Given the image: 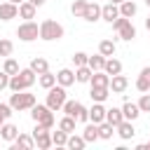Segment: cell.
Wrapping results in <instances>:
<instances>
[{
  "label": "cell",
  "instance_id": "cell-1",
  "mask_svg": "<svg viewBox=\"0 0 150 150\" xmlns=\"http://www.w3.org/2000/svg\"><path fill=\"white\" fill-rule=\"evenodd\" d=\"M35 103H38V101H35V94H30L28 89H23V91H14V94L9 96V105L14 108V112L30 110Z\"/></svg>",
  "mask_w": 150,
  "mask_h": 150
},
{
  "label": "cell",
  "instance_id": "cell-2",
  "mask_svg": "<svg viewBox=\"0 0 150 150\" xmlns=\"http://www.w3.org/2000/svg\"><path fill=\"white\" fill-rule=\"evenodd\" d=\"M63 26L59 23V21H54V19H45L42 23H40V40H47V42H52V40H61L63 38Z\"/></svg>",
  "mask_w": 150,
  "mask_h": 150
},
{
  "label": "cell",
  "instance_id": "cell-3",
  "mask_svg": "<svg viewBox=\"0 0 150 150\" xmlns=\"http://www.w3.org/2000/svg\"><path fill=\"white\" fill-rule=\"evenodd\" d=\"M30 117H33V122H38V124H42V127H47V129H52L54 127V110L45 103H35L33 108H30Z\"/></svg>",
  "mask_w": 150,
  "mask_h": 150
},
{
  "label": "cell",
  "instance_id": "cell-4",
  "mask_svg": "<svg viewBox=\"0 0 150 150\" xmlns=\"http://www.w3.org/2000/svg\"><path fill=\"white\" fill-rule=\"evenodd\" d=\"M66 101H68L66 87H61V84H54L52 89H47V105H49L54 112H56V110H61Z\"/></svg>",
  "mask_w": 150,
  "mask_h": 150
},
{
  "label": "cell",
  "instance_id": "cell-5",
  "mask_svg": "<svg viewBox=\"0 0 150 150\" xmlns=\"http://www.w3.org/2000/svg\"><path fill=\"white\" fill-rule=\"evenodd\" d=\"M16 38L23 40V42H33L40 38V26L35 21H23L19 28H16Z\"/></svg>",
  "mask_w": 150,
  "mask_h": 150
},
{
  "label": "cell",
  "instance_id": "cell-6",
  "mask_svg": "<svg viewBox=\"0 0 150 150\" xmlns=\"http://www.w3.org/2000/svg\"><path fill=\"white\" fill-rule=\"evenodd\" d=\"M33 138H35V145H38L40 150H47V148H52V145H54L49 129H47V127H42V124H38V122H35V129H33Z\"/></svg>",
  "mask_w": 150,
  "mask_h": 150
},
{
  "label": "cell",
  "instance_id": "cell-7",
  "mask_svg": "<svg viewBox=\"0 0 150 150\" xmlns=\"http://www.w3.org/2000/svg\"><path fill=\"white\" fill-rule=\"evenodd\" d=\"M16 16H19V5H14L9 0L0 2V21H12Z\"/></svg>",
  "mask_w": 150,
  "mask_h": 150
},
{
  "label": "cell",
  "instance_id": "cell-8",
  "mask_svg": "<svg viewBox=\"0 0 150 150\" xmlns=\"http://www.w3.org/2000/svg\"><path fill=\"white\" fill-rule=\"evenodd\" d=\"M115 131H117V136H120L122 141H129V138H134V136H136V129H134V122H131V120L120 122V124L115 127Z\"/></svg>",
  "mask_w": 150,
  "mask_h": 150
},
{
  "label": "cell",
  "instance_id": "cell-9",
  "mask_svg": "<svg viewBox=\"0 0 150 150\" xmlns=\"http://www.w3.org/2000/svg\"><path fill=\"white\" fill-rule=\"evenodd\" d=\"M117 16H120V5H115V2H105V5L101 7V19H105L108 23H112Z\"/></svg>",
  "mask_w": 150,
  "mask_h": 150
},
{
  "label": "cell",
  "instance_id": "cell-10",
  "mask_svg": "<svg viewBox=\"0 0 150 150\" xmlns=\"http://www.w3.org/2000/svg\"><path fill=\"white\" fill-rule=\"evenodd\" d=\"M56 84H61V87H70V84H75V70H70V68H61L59 73H56Z\"/></svg>",
  "mask_w": 150,
  "mask_h": 150
},
{
  "label": "cell",
  "instance_id": "cell-11",
  "mask_svg": "<svg viewBox=\"0 0 150 150\" xmlns=\"http://www.w3.org/2000/svg\"><path fill=\"white\" fill-rule=\"evenodd\" d=\"M127 87H129V80H127L122 73L110 77V91H112V94H124V91H127Z\"/></svg>",
  "mask_w": 150,
  "mask_h": 150
},
{
  "label": "cell",
  "instance_id": "cell-12",
  "mask_svg": "<svg viewBox=\"0 0 150 150\" xmlns=\"http://www.w3.org/2000/svg\"><path fill=\"white\" fill-rule=\"evenodd\" d=\"M105 110H108V108H103V103H96V101H94V105L89 108V122H94V124L105 122Z\"/></svg>",
  "mask_w": 150,
  "mask_h": 150
},
{
  "label": "cell",
  "instance_id": "cell-13",
  "mask_svg": "<svg viewBox=\"0 0 150 150\" xmlns=\"http://www.w3.org/2000/svg\"><path fill=\"white\" fill-rule=\"evenodd\" d=\"M19 136V129H16V124H12V122H5L2 127H0V138L2 141H7V143H14V138Z\"/></svg>",
  "mask_w": 150,
  "mask_h": 150
},
{
  "label": "cell",
  "instance_id": "cell-14",
  "mask_svg": "<svg viewBox=\"0 0 150 150\" xmlns=\"http://www.w3.org/2000/svg\"><path fill=\"white\" fill-rule=\"evenodd\" d=\"M35 12H38V7H35L33 2H28V0H23V2L19 5V16H21L23 21H33V19H35Z\"/></svg>",
  "mask_w": 150,
  "mask_h": 150
},
{
  "label": "cell",
  "instance_id": "cell-15",
  "mask_svg": "<svg viewBox=\"0 0 150 150\" xmlns=\"http://www.w3.org/2000/svg\"><path fill=\"white\" fill-rule=\"evenodd\" d=\"M82 19L89 21V23L98 21V19H101V5H98V2H87V9H84V16H82Z\"/></svg>",
  "mask_w": 150,
  "mask_h": 150
},
{
  "label": "cell",
  "instance_id": "cell-16",
  "mask_svg": "<svg viewBox=\"0 0 150 150\" xmlns=\"http://www.w3.org/2000/svg\"><path fill=\"white\" fill-rule=\"evenodd\" d=\"M89 84H91V87H110V75H108L105 70H96V73L91 75Z\"/></svg>",
  "mask_w": 150,
  "mask_h": 150
},
{
  "label": "cell",
  "instance_id": "cell-17",
  "mask_svg": "<svg viewBox=\"0 0 150 150\" xmlns=\"http://www.w3.org/2000/svg\"><path fill=\"white\" fill-rule=\"evenodd\" d=\"M103 70L112 77V75H120L122 73V61L120 59H112V56H108L105 59V66H103Z\"/></svg>",
  "mask_w": 150,
  "mask_h": 150
},
{
  "label": "cell",
  "instance_id": "cell-18",
  "mask_svg": "<svg viewBox=\"0 0 150 150\" xmlns=\"http://www.w3.org/2000/svg\"><path fill=\"white\" fill-rule=\"evenodd\" d=\"M122 112H124V120H138V115H141V108H138V103H131V101H127L124 105H122Z\"/></svg>",
  "mask_w": 150,
  "mask_h": 150
},
{
  "label": "cell",
  "instance_id": "cell-19",
  "mask_svg": "<svg viewBox=\"0 0 150 150\" xmlns=\"http://www.w3.org/2000/svg\"><path fill=\"white\" fill-rule=\"evenodd\" d=\"M105 122H110L112 127H117L120 122H124V112H122V108H108V110H105Z\"/></svg>",
  "mask_w": 150,
  "mask_h": 150
},
{
  "label": "cell",
  "instance_id": "cell-20",
  "mask_svg": "<svg viewBox=\"0 0 150 150\" xmlns=\"http://www.w3.org/2000/svg\"><path fill=\"white\" fill-rule=\"evenodd\" d=\"M14 148H23V150L35 148V138H33V134H30V136H28V134H19V136L14 138Z\"/></svg>",
  "mask_w": 150,
  "mask_h": 150
},
{
  "label": "cell",
  "instance_id": "cell-21",
  "mask_svg": "<svg viewBox=\"0 0 150 150\" xmlns=\"http://www.w3.org/2000/svg\"><path fill=\"white\" fill-rule=\"evenodd\" d=\"M115 49H117V45H115V40H110V38H105V40H101L98 42V52L108 59V56H115Z\"/></svg>",
  "mask_w": 150,
  "mask_h": 150
},
{
  "label": "cell",
  "instance_id": "cell-22",
  "mask_svg": "<svg viewBox=\"0 0 150 150\" xmlns=\"http://www.w3.org/2000/svg\"><path fill=\"white\" fill-rule=\"evenodd\" d=\"M89 96H91V101H96V103H103V101L110 96V87H91Z\"/></svg>",
  "mask_w": 150,
  "mask_h": 150
},
{
  "label": "cell",
  "instance_id": "cell-23",
  "mask_svg": "<svg viewBox=\"0 0 150 150\" xmlns=\"http://www.w3.org/2000/svg\"><path fill=\"white\" fill-rule=\"evenodd\" d=\"M91 75H94V70L89 68V63L87 66H80V68H75V82H89L91 80Z\"/></svg>",
  "mask_w": 150,
  "mask_h": 150
},
{
  "label": "cell",
  "instance_id": "cell-24",
  "mask_svg": "<svg viewBox=\"0 0 150 150\" xmlns=\"http://www.w3.org/2000/svg\"><path fill=\"white\" fill-rule=\"evenodd\" d=\"M136 12H138V7H136V2H134V0H124V2H120V14H122V16L131 19Z\"/></svg>",
  "mask_w": 150,
  "mask_h": 150
},
{
  "label": "cell",
  "instance_id": "cell-25",
  "mask_svg": "<svg viewBox=\"0 0 150 150\" xmlns=\"http://www.w3.org/2000/svg\"><path fill=\"white\" fill-rule=\"evenodd\" d=\"M75 124H77V120H75L73 115H63V117L59 120V129H63L66 134H73V131H75Z\"/></svg>",
  "mask_w": 150,
  "mask_h": 150
},
{
  "label": "cell",
  "instance_id": "cell-26",
  "mask_svg": "<svg viewBox=\"0 0 150 150\" xmlns=\"http://www.w3.org/2000/svg\"><path fill=\"white\" fill-rule=\"evenodd\" d=\"M82 136H84V141H87V143H94V141H98V124H94V122H89V124L84 127V131H82Z\"/></svg>",
  "mask_w": 150,
  "mask_h": 150
},
{
  "label": "cell",
  "instance_id": "cell-27",
  "mask_svg": "<svg viewBox=\"0 0 150 150\" xmlns=\"http://www.w3.org/2000/svg\"><path fill=\"white\" fill-rule=\"evenodd\" d=\"M84 145H87L84 136H75V131L68 134V143H66V148H70V150H82Z\"/></svg>",
  "mask_w": 150,
  "mask_h": 150
},
{
  "label": "cell",
  "instance_id": "cell-28",
  "mask_svg": "<svg viewBox=\"0 0 150 150\" xmlns=\"http://www.w3.org/2000/svg\"><path fill=\"white\" fill-rule=\"evenodd\" d=\"M117 35H120L122 40H127V42H129V40H134V38H136V28H134V23H131V21H127V23L117 30Z\"/></svg>",
  "mask_w": 150,
  "mask_h": 150
},
{
  "label": "cell",
  "instance_id": "cell-29",
  "mask_svg": "<svg viewBox=\"0 0 150 150\" xmlns=\"http://www.w3.org/2000/svg\"><path fill=\"white\" fill-rule=\"evenodd\" d=\"M30 68H33L38 75H42V73H47V70H49V61H47V59H42V56H35V59L30 61Z\"/></svg>",
  "mask_w": 150,
  "mask_h": 150
},
{
  "label": "cell",
  "instance_id": "cell-30",
  "mask_svg": "<svg viewBox=\"0 0 150 150\" xmlns=\"http://www.w3.org/2000/svg\"><path fill=\"white\" fill-rule=\"evenodd\" d=\"M38 82H40V87H42V89H52V87L56 84V75L47 70V73H42V75L38 77Z\"/></svg>",
  "mask_w": 150,
  "mask_h": 150
},
{
  "label": "cell",
  "instance_id": "cell-31",
  "mask_svg": "<svg viewBox=\"0 0 150 150\" xmlns=\"http://www.w3.org/2000/svg\"><path fill=\"white\" fill-rule=\"evenodd\" d=\"M112 134H117V131H115V127H112L110 122H101V124H98V138L108 141V138H112Z\"/></svg>",
  "mask_w": 150,
  "mask_h": 150
},
{
  "label": "cell",
  "instance_id": "cell-32",
  "mask_svg": "<svg viewBox=\"0 0 150 150\" xmlns=\"http://www.w3.org/2000/svg\"><path fill=\"white\" fill-rule=\"evenodd\" d=\"M136 89H138L141 94L150 91V75H148L145 70H141V75H138V80H136Z\"/></svg>",
  "mask_w": 150,
  "mask_h": 150
},
{
  "label": "cell",
  "instance_id": "cell-33",
  "mask_svg": "<svg viewBox=\"0 0 150 150\" xmlns=\"http://www.w3.org/2000/svg\"><path fill=\"white\" fill-rule=\"evenodd\" d=\"M103 66H105V56L98 52V54H94V56H89V68L96 73V70H103Z\"/></svg>",
  "mask_w": 150,
  "mask_h": 150
},
{
  "label": "cell",
  "instance_id": "cell-34",
  "mask_svg": "<svg viewBox=\"0 0 150 150\" xmlns=\"http://www.w3.org/2000/svg\"><path fill=\"white\" fill-rule=\"evenodd\" d=\"M87 2H89V0H75V2L70 5V14L82 19V16H84V9H87Z\"/></svg>",
  "mask_w": 150,
  "mask_h": 150
},
{
  "label": "cell",
  "instance_id": "cell-35",
  "mask_svg": "<svg viewBox=\"0 0 150 150\" xmlns=\"http://www.w3.org/2000/svg\"><path fill=\"white\" fill-rule=\"evenodd\" d=\"M2 70L7 73V75H16L21 68H19V63H16V59H12V56H7L5 59V66H2Z\"/></svg>",
  "mask_w": 150,
  "mask_h": 150
},
{
  "label": "cell",
  "instance_id": "cell-36",
  "mask_svg": "<svg viewBox=\"0 0 150 150\" xmlns=\"http://www.w3.org/2000/svg\"><path fill=\"white\" fill-rule=\"evenodd\" d=\"M9 89H12V91H23V89H28V87H26V82L21 80V75L16 73V75L9 77Z\"/></svg>",
  "mask_w": 150,
  "mask_h": 150
},
{
  "label": "cell",
  "instance_id": "cell-37",
  "mask_svg": "<svg viewBox=\"0 0 150 150\" xmlns=\"http://www.w3.org/2000/svg\"><path fill=\"white\" fill-rule=\"evenodd\" d=\"M52 141H54V145L63 148V145L68 143V134H66L63 129H56V131H52Z\"/></svg>",
  "mask_w": 150,
  "mask_h": 150
},
{
  "label": "cell",
  "instance_id": "cell-38",
  "mask_svg": "<svg viewBox=\"0 0 150 150\" xmlns=\"http://www.w3.org/2000/svg\"><path fill=\"white\" fill-rule=\"evenodd\" d=\"M12 52H14V42L12 40H5V38H0V56H12Z\"/></svg>",
  "mask_w": 150,
  "mask_h": 150
},
{
  "label": "cell",
  "instance_id": "cell-39",
  "mask_svg": "<svg viewBox=\"0 0 150 150\" xmlns=\"http://www.w3.org/2000/svg\"><path fill=\"white\" fill-rule=\"evenodd\" d=\"M87 63H89V54H84V52H75V54H73V66H75V68L87 66Z\"/></svg>",
  "mask_w": 150,
  "mask_h": 150
},
{
  "label": "cell",
  "instance_id": "cell-40",
  "mask_svg": "<svg viewBox=\"0 0 150 150\" xmlns=\"http://www.w3.org/2000/svg\"><path fill=\"white\" fill-rule=\"evenodd\" d=\"M75 120H77V122H89V108H84V105L80 103L77 110H75Z\"/></svg>",
  "mask_w": 150,
  "mask_h": 150
},
{
  "label": "cell",
  "instance_id": "cell-41",
  "mask_svg": "<svg viewBox=\"0 0 150 150\" xmlns=\"http://www.w3.org/2000/svg\"><path fill=\"white\" fill-rule=\"evenodd\" d=\"M77 105H80V101H66L61 110H63V115H73V117H75V110H77Z\"/></svg>",
  "mask_w": 150,
  "mask_h": 150
},
{
  "label": "cell",
  "instance_id": "cell-42",
  "mask_svg": "<svg viewBox=\"0 0 150 150\" xmlns=\"http://www.w3.org/2000/svg\"><path fill=\"white\" fill-rule=\"evenodd\" d=\"M138 108H141V112H150V94H148V91L141 94V98H138Z\"/></svg>",
  "mask_w": 150,
  "mask_h": 150
},
{
  "label": "cell",
  "instance_id": "cell-43",
  "mask_svg": "<svg viewBox=\"0 0 150 150\" xmlns=\"http://www.w3.org/2000/svg\"><path fill=\"white\" fill-rule=\"evenodd\" d=\"M12 112H14V108L9 105V103H0V115L7 120V117H12Z\"/></svg>",
  "mask_w": 150,
  "mask_h": 150
},
{
  "label": "cell",
  "instance_id": "cell-44",
  "mask_svg": "<svg viewBox=\"0 0 150 150\" xmlns=\"http://www.w3.org/2000/svg\"><path fill=\"white\" fill-rule=\"evenodd\" d=\"M9 77H12V75H7L5 70H0V91H2V89H9Z\"/></svg>",
  "mask_w": 150,
  "mask_h": 150
},
{
  "label": "cell",
  "instance_id": "cell-45",
  "mask_svg": "<svg viewBox=\"0 0 150 150\" xmlns=\"http://www.w3.org/2000/svg\"><path fill=\"white\" fill-rule=\"evenodd\" d=\"M136 150H150V143H138Z\"/></svg>",
  "mask_w": 150,
  "mask_h": 150
},
{
  "label": "cell",
  "instance_id": "cell-46",
  "mask_svg": "<svg viewBox=\"0 0 150 150\" xmlns=\"http://www.w3.org/2000/svg\"><path fill=\"white\" fill-rule=\"evenodd\" d=\"M28 2H33V5H35V7H42V5H45V2H47V0H28Z\"/></svg>",
  "mask_w": 150,
  "mask_h": 150
},
{
  "label": "cell",
  "instance_id": "cell-47",
  "mask_svg": "<svg viewBox=\"0 0 150 150\" xmlns=\"http://www.w3.org/2000/svg\"><path fill=\"white\" fill-rule=\"evenodd\" d=\"M145 28H148V30H150V16H148V19H145Z\"/></svg>",
  "mask_w": 150,
  "mask_h": 150
},
{
  "label": "cell",
  "instance_id": "cell-48",
  "mask_svg": "<svg viewBox=\"0 0 150 150\" xmlns=\"http://www.w3.org/2000/svg\"><path fill=\"white\" fill-rule=\"evenodd\" d=\"M5 122H7V120H5V117H2V115H0V127H2V124H5Z\"/></svg>",
  "mask_w": 150,
  "mask_h": 150
},
{
  "label": "cell",
  "instance_id": "cell-49",
  "mask_svg": "<svg viewBox=\"0 0 150 150\" xmlns=\"http://www.w3.org/2000/svg\"><path fill=\"white\" fill-rule=\"evenodd\" d=\"M9 2H14V5H21V2H23V0H9Z\"/></svg>",
  "mask_w": 150,
  "mask_h": 150
},
{
  "label": "cell",
  "instance_id": "cell-50",
  "mask_svg": "<svg viewBox=\"0 0 150 150\" xmlns=\"http://www.w3.org/2000/svg\"><path fill=\"white\" fill-rule=\"evenodd\" d=\"M108 2H115V5H120V2H124V0H108Z\"/></svg>",
  "mask_w": 150,
  "mask_h": 150
},
{
  "label": "cell",
  "instance_id": "cell-51",
  "mask_svg": "<svg viewBox=\"0 0 150 150\" xmlns=\"http://www.w3.org/2000/svg\"><path fill=\"white\" fill-rule=\"evenodd\" d=\"M143 70H145V73H148V75H150V66H145V68H143Z\"/></svg>",
  "mask_w": 150,
  "mask_h": 150
},
{
  "label": "cell",
  "instance_id": "cell-52",
  "mask_svg": "<svg viewBox=\"0 0 150 150\" xmlns=\"http://www.w3.org/2000/svg\"><path fill=\"white\" fill-rule=\"evenodd\" d=\"M145 5H148V7H150V0H145Z\"/></svg>",
  "mask_w": 150,
  "mask_h": 150
}]
</instances>
